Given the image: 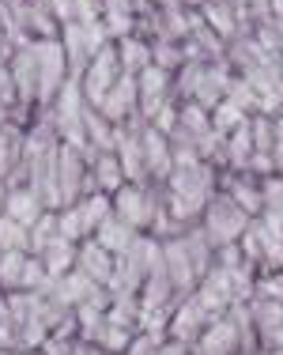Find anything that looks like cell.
<instances>
[{"mask_svg": "<svg viewBox=\"0 0 283 355\" xmlns=\"http://www.w3.org/2000/svg\"><path fill=\"white\" fill-rule=\"evenodd\" d=\"M0 355H12V352H8V348H0Z\"/></svg>", "mask_w": 283, "mask_h": 355, "instance_id": "obj_36", "label": "cell"}, {"mask_svg": "<svg viewBox=\"0 0 283 355\" xmlns=\"http://www.w3.org/2000/svg\"><path fill=\"white\" fill-rule=\"evenodd\" d=\"M159 352H163V336L144 333V329H140V333L129 340V348H125V355H159Z\"/></svg>", "mask_w": 283, "mask_h": 355, "instance_id": "obj_29", "label": "cell"}, {"mask_svg": "<svg viewBox=\"0 0 283 355\" xmlns=\"http://www.w3.org/2000/svg\"><path fill=\"white\" fill-rule=\"evenodd\" d=\"M83 132H87V144H98L102 151H113V129L95 110H83Z\"/></svg>", "mask_w": 283, "mask_h": 355, "instance_id": "obj_24", "label": "cell"}, {"mask_svg": "<svg viewBox=\"0 0 283 355\" xmlns=\"http://www.w3.org/2000/svg\"><path fill=\"white\" fill-rule=\"evenodd\" d=\"M136 103H140V83L125 72L121 80L110 87V95L102 98V106H98V110L106 114V121H121V117L132 114V106H136Z\"/></svg>", "mask_w": 283, "mask_h": 355, "instance_id": "obj_10", "label": "cell"}, {"mask_svg": "<svg viewBox=\"0 0 283 355\" xmlns=\"http://www.w3.org/2000/svg\"><path fill=\"white\" fill-rule=\"evenodd\" d=\"M12 4H15V8H19V0H12Z\"/></svg>", "mask_w": 283, "mask_h": 355, "instance_id": "obj_39", "label": "cell"}, {"mask_svg": "<svg viewBox=\"0 0 283 355\" xmlns=\"http://www.w3.org/2000/svg\"><path fill=\"white\" fill-rule=\"evenodd\" d=\"M76 268H80V272H87L95 284L106 287V284H110V276H113V268H118V257L91 239V242H80V250H76Z\"/></svg>", "mask_w": 283, "mask_h": 355, "instance_id": "obj_8", "label": "cell"}, {"mask_svg": "<svg viewBox=\"0 0 283 355\" xmlns=\"http://www.w3.org/2000/svg\"><path fill=\"white\" fill-rule=\"evenodd\" d=\"M249 231V216L230 197H212L204 205V234L212 246H235Z\"/></svg>", "mask_w": 283, "mask_h": 355, "instance_id": "obj_1", "label": "cell"}, {"mask_svg": "<svg viewBox=\"0 0 283 355\" xmlns=\"http://www.w3.org/2000/svg\"><path fill=\"white\" fill-rule=\"evenodd\" d=\"M57 231H61V239H64V242H72V246L87 242V223H83L80 205H69L64 212H57Z\"/></svg>", "mask_w": 283, "mask_h": 355, "instance_id": "obj_21", "label": "cell"}, {"mask_svg": "<svg viewBox=\"0 0 283 355\" xmlns=\"http://www.w3.org/2000/svg\"><path fill=\"white\" fill-rule=\"evenodd\" d=\"M0 250L4 253H30V227L15 223L12 216H0Z\"/></svg>", "mask_w": 283, "mask_h": 355, "instance_id": "obj_17", "label": "cell"}, {"mask_svg": "<svg viewBox=\"0 0 283 355\" xmlns=\"http://www.w3.org/2000/svg\"><path fill=\"white\" fill-rule=\"evenodd\" d=\"M35 64H38V98L49 103V98L64 87V64H69V53H64L61 42L46 38V42L35 46Z\"/></svg>", "mask_w": 283, "mask_h": 355, "instance_id": "obj_3", "label": "cell"}, {"mask_svg": "<svg viewBox=\"0 0 283 355\" xmlns=\"http://www.w3.org/2000/svg\"><path fill=\"white\" fill-rule=\"evenodd\" d=\"M253 151H261V155H272V148H276V144H272V125L264 121V117H257L253 121Z\"/></svg>", "mask_w": 283, "mask_h": 355, "instance_id": "obj_30", "label": "cell"}, {"mask_svg": "<svg viewBox=\"0 0 283 355\" xmlns=\"http://www.w3.org/2000/svg\"><path fill=\"white\" fill-rule=\"evenodd\" d=\"M227 159L235 166H249V159H253V125L242 121L235 129V137L227 140Z\"/></svg>", "mask_w": 283, "mask_h": 355, "instance_id": "obj_22", "label": "cell"}, {"mask_svg": "<svg viewBox=\"0 0 283 355\" xmlns=\"http://www.w3.org/2000/svg\"><path fill=\"white\" fill-rule=\"evenodd\" d=\"M163 265H166V272H170V280H174V291H178V295L193 291L197 272H193V261H189L185 242H181V239L163 242Z\"/></svg>", "mask_w": 283, "mask_h": 355, "instance_id": "obj_9", "label": "cell"}, {"mask_svg": "<svg viewBox=\"0 0 283 355\" xmlns=\"http://www.w3.org/2000/svg\"><path fill=\"white\" fill-rule=\"evenodd\" d=\"M8 98H15V76H12V69L0 64V103H8Z\"/></svg>", "mask_w": 283, "mask_h": 355, "instance_id": "obj_32", "label": "cell"}, {"mask_svg": "<svg viewBox=\"0 0 283 355\" xmlns=\"http://www.w3.org/2000/svg\"><path fill=\"white\" fill-rule=\"evenodd\" d=\"M230 200H235L238 208L249 216V212H264V197H261V189H257L253 182H246V178H238V182H230V193H227Z\"/></svg>", "mask_w": 283, "mask_h": 355, "instance_id": "obj_23", "label": "cell"}, {"mask_svg": "<svg viewBox=\"0 0 283 355\" xmlns=\"http://www.w3.org/2000/svg\"><path fill=\"white\" fill-rule=\"evenodd\" d=\"M27 257H30V253H0V287H8V291H19Z\"/></svg>", "mask_w": 283, "mask_h": 355, "instance_id": "obj_25", "label": "cell"}, {"mask_svg": "<svg viewBox=\"0 0 283 355\" xmlns=\"http://www.w3.org/2000/svg\"><path fill=\"white\" fill-rule=\"evenodd\" d=\"M242 121H246V117H242V106H235L230 98H223V103L215 106V114H212V129L219 132L223 140H227V132H230V129H238Z\"/></svg>", "mask_w": 283, "mask_h": 355, "instance_id": "obj_27", "label": "cell"}, {"mask_svg": "<svg viewBox=\"0 0 283 355\" xmlns=\"http://www.w3.org/2000/svg\"><path fill=\"white\" fill-rule=\"evenodd\" d=\"M38 4H42V8H46V4H53V0H35V8H38Z\"/></svg>", "mask_w": 283, "mask_h": 355, "instance_id": "obj_35", "label": "cell"}, {"mask_svg": "<svg viewBox=\"0 0 283 355\" xmlns=\"http://www.w3.org/2000/svg\"><path fill=\"white\" fill-rule=\"evenodd\" d=\"M95 178H98V189H102V193H118L125 185V171H121V163H118L113 151H102V155H98Z\"/></svg>", "mask_w": 283, "mask_h": 355, "instance_id": "obj_19", "label": "cell"}, {"mask_svg": "<svg viewBox=\"0 0 283 355\" xmlns=\"http://www.w3.org/2000/svg\"><path fill=\"white\" fill-rule=\"evenodd\" d=\"M261 197H264V212L268 216H280L283 219V182L280 178H264V185H261Z\"/></svg>", "mask_w": 283, "mask_h": 355, "instance_id": "obj_28", "label": "cell"}, {"mask_svg": "<svg viewBox=\"0 0 283 355\" xmlns=\"http://www.w3.org/2000/svg\"><path fill=\"white\" fill-rule=\"evenodd\" d=\"M0 121H4V110H0Z\"/></svg>", "mask_w": 283, "mask_h": 355, "instance_id": "obj_38", "label": "cell"}, {"mask_svg": "<svg viewBox=\"0 0 283 355\" xmlns=\"http://www.w3.org/2000/svg\"><path fill=\"white\" fill-rule=\"evenodd\" d=\"M155 212H159V205H155L140 185H121V189L113 193V216L125 219L132 231H144L155 219Z\"/></svg>", "mask_w": 283, "mask_h": 355, "instance_id": "obj_5", "label": "cell"}, {"mask_svg": "<svg viewBox=\"0 0 283 355\" xmlns=\"http://www.w3.org/2000/svg\"><path fill=\"white\" fill-rule=\"evenodd\" d=\"M204 15H208V23H212V27L219 31V35H230V31H235V19H230V12H227V8L208 4V8H204Z\"/></svg>", "mask_w": 283, "mask_h": 355, "instance_id": "obj_31", "label": "cell"}, {"mask_svg": "<svg viewBox=\"0 0 283 355\" xmlns=\"http://www.w3.org/2000/svg\"><path fill=\"white\" fill-rule=\"evenodd\" d=\"M242 352V329L230 314H219L208 321V329L197 340V355H238Z\"/></svg>", "mask_w": 283, "mask_h": 355, "instance_id": "obj_4", "label": "cell"}, {"mask_svg": "<svg viewBox=\"0 0 283 355\" xmlns=\"http://www.w3.org/2000/svg\"><path fill=\"white\" fill-rule=\"evenodd\" d=\"M118 57H121V69L129 72V76L136 72V69L144 72L147 64H152V49H147L140 38H132V35H125V38H121V49H118Z\"/></svg>", "mask_w": 283, "mask_h": 355, "instance_id": "obj_20", "label": "cell"}, {"mask_svg": "<svg viewBox=\"0 0 283 355\" xmlns=\"http://www.w3.org/2000/svg\"><path fill=\"white\" fill-rule=\"evenodd\" d=\"M27 355H42V352H27Z\"/></svg>", "mask_w": 283, "mask_h": 355, "instance_id": "obj_37", "label": "cell"}, {"mask_svg": "<svg viewBox=\"0 0 283 355\" xmlns=\"http://www.w3.org/2000/svg\"><path fill=\"white\" fill-rule=\"evenodd\" d=\"M80 212H83V223H87V234H95L113 216V197L110 193H95V197H87L80 205Z\"/></svg>", "mask_w": 283, "mask_h": 355, "instance_id": "obj_18", "label": "cell"}, {"mask_svg": "<svg viewBox=\"0 0 283 355\" xmlns=\"http://www.w3.org/2000/svg\"><path fill=\"white\" fill-rule=\"evenodd\" d=\"M53 239H61V231H57V212H46L35 227H30V253L42 257V250H46Z\"/></svg>", "mask_w": 283, "mask_h": 355, "instance_id": "obj_26", "label": "cell"}, {"mask_svg": "<svg viewBox=\"0 0 283 355\" xmlns=\"http://www.w3.org/2000/svg\"><path fill=\"white\" fill-rule=\"evenodd\" d=\"M163 98H166V69L147 64V69L140 72V106H144V114L152 117V121L163 110Z\"/></svg>", "mask_w": 283, "mask_h": 355, "instance_id": "obj_15", "label": "cell"}, {"mask_svg": "<svg viewBox=\"0 0 283 355\" xmlns=\"http://www.w3.org/2000/svg\"><path fill=\"white\" fill-rule=\"evenodd\" d=\"M136 239H140V231H132V227L125 223V219H118V216H110V219H106V223L95 231V242H98L102 250H110L113 257H121V253H129V250H132V242H136Z\"/></svg>", "mask_w": 283, "mask_h": 355, "instance_id": "obj_14", "label": "cell"}, {"mask_svg": "<svg viewBox=\"0 0 283 355\" xmlns=\"http://www.w3.org/2000/svg\"><path fill=\"white\" fill-rule=\"evenodd\" d=\"M121 57H118V49H110V46H102L95 57H91V64H87V72H83V95H87V103L91 106H102V98L110 95V87L121 80Z\"/></svg>", "mask_w": 283, "mask_h": 355, "instance_id": "obj_2", "label": "cell"}, {"mask_svg": "<svg viewBox=\"0 0 283 355\" xmlns=\"http://www.w3.org/2000/svg\"><path fill=\"white\" fill-rule=\"evenodd\" d=\"M76 250L80 246H72V242H64V239H53L42 250V265H46L49 280H61V276H69L72 268H76Z\"/></svg>", "mask_w": 283, "mask_h": 355, "instance_id": "obj_16", "label": "cell"}, {"mask_svg": "<svg viewBox=\"0 0 283 355\" xmlns=\"http://www.w3.org/2000/svg\"><path fill=\"white\" fill-rule=\"evenodd\" d=\"M113 155H118V163H121V171L125 178H132V185H144V178H147V159H144V144H140L132 132H125V129H113Z\"/></svg>", "mask_w": 283, "mask_h": 355, "instance_id": "obj_7", "label": "cell"}, {"mask_svg": "<svg viewBox=\"0 0 283 355\" xmlns=\"http://www.w3.org/2000/svg\"><path fill=\"white\" fill-rule=\"evenodd\" d=\"M57 182H61V200H64V208L76 205V193H80V182H83V163L72 155V144L57 148Z\"/></svg>", "mask_w": 283, "mask_h": 355, "instance_id": "obj_12", "label": "cell"}, {"mask_svg": "<svg viewBox=\"0 0 283 355\" xmlns=\"http://www.w3.org/2000/svg\"><path fill=\"white\" fill-rule=\"evenodd\" d=\"M140 144H144L147 174H155V178H170V174H174V155H170V144H166L163 132H159V129H147L144 137H140Z\"/></svg>", "mask_w": 283, "mask_h": 355, "instance_id": "obj_13", "label": "cell"}, {"mask_svg": "<svg viewBox=\"0 0 283 355\" xmlns=\"http://www.w3.org/2000/svg\"><path fill=\"white\" fill-rule=\"evenodd\" d=\"M208 321H212V314H208L201 302H197V295H193V299H181L178 302V314H170L166 333H170V340L189 344V340H201V333L208 329Z\"/></svg>", "mask_w": 283, "mask_h": 355, "instance_id": "obj_6", "label": "cell"}, {"mask_svg": "<svg viewBox=\"0 0 283 355\" xmlns=\"http://www.w3.org/2000/svg\"><path fill=\"white\" fill-rule=\"evenodd\" d=\"M46 212H49V208L42 205V197L30 189V185H27V189H12V193H8V200H4V216H12L15 223H23V227H35Z\"/></svg>", "mask_w": 283, "mask_h": 355, "instance_id": "obj_11", "label": "cell"}, {"mask_svg": "<svg viewBox=\"0 0 283 355\" xmlns=\"http://www.w3.org/2000/svg\"><path fill=\"white\" fill-rule=\"evenodd\" d=\"M159 355H189V348H185V344H181V340H166Z\"/></svg>", "mask_w": 283, "mask_h": 355, "instance_id": "obj_33", "label": "cell"}, {"mask_svg": "<svg viewBox=\"0 0 283 355\" xmlns=\"http://www.w3.org/2000/svg\"><path fill=\"white\" fill-rule=\"evenodd\" d=\"M276 144H283V117L276 121Z\"/></svg>", "mask_w": 283, "mask_h": 355, "instance_id": "obj_34", "label": "cell"}]
</instances>
